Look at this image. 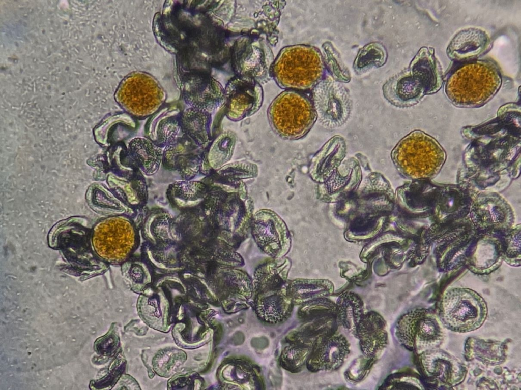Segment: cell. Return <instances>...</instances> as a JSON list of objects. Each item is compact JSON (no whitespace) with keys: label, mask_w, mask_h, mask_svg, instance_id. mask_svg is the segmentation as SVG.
<instances>
[{"label":"cell","mask_w":521,"mask_h":390,"mask_svg":"<svg viewBox=\"0 0 521 390\" xmlns=\"http://www.w3.org/2000/svg\"><path fill=\"white\" fill-rule=\"evenodd\" d=\"M267 115L273 131L288 140L305 136L317 120L311 98L303 91L293 90H285L275 98Z\"/></svg>","instance_id":"obj_5"},{"label":"cell","mask_w":521,"mask_h":390,"mask_svg":"<svg viewBox=\"0 0 521 390\" xmlns=\"http://www.w3.org/2000/svg\"><path fill=\"white\" fill-rule=\"evenodd\" d=\"M325 70L323 56L314 46L298 44L283 47L274 59L271 77L285 90L312 89L322 79Z\"/></svg>","instance_id":"obj_1"},{"label":"cell","mask_w":521,"mask_h":390,"mask_svg":"<svg viewBox=\"0 0 521 390\" xmlns=\"http://www.w3.org/2000/svg\"><path fill=\"white\" fill-rule=\"evenodd\" d=\"M336 307L339 323L356 336L357 326L364 315L361 299L354 294L343 295L338 300Z\"/></svg>","instance_id":"obj_24"},{"label":"cell","mask_w":521,"mask_h":390,"mask_svg":"<svg viewBox=\"0 0 521 390\" xmlns=\"http://www.w3.org/2000/svg\"><path fill=\"white\" fill-rule=\"evenodd\" d=\"M362 172L359 162L351 158L340 164L323 185L329 193L353 188L361 181Z\"/></svg>","instance_id":"obj_23"},{"label":"cell","mask_w":521,"mask_h":390,"mask_svg":"<svg viewBox=\"0 0 521 390\" xmlns=\"http://www.w3.org/2000/svg\"><path fill=\"white\" fill-rule=\"evenodd\" d=\"M164 151L149 138L136 137L128 145V153L137 166L147 175L158 170L163 160Z\"/></svg>","instance_id":"obj_21"},{"label":"cell","mask_w":521,"mask_h":390,"mask_svg":"<svg viewBox=\"0 0 521 390\" xmlns=\"http://www.w3.org/2000/svg\"><path fill=\"white\" fill-rule=\"evenodd\" d=\"M501 83L500 73L492 62L477 60L464 64L448 76L445 93L452 103L460 107H477L488 102Z\"/></svg>","instance_id":"obj_2"},{"label":"cell","mask_w":521,"mask_h":390,"mask_svg":"<svg viewBox=\"0 0 521 390\" xmlns=\"http://www.w3.org/2000/svg\"><path fill=\"white\" fill-rule=\"evenodd\" d=\"M346 154V145L343 138H331L312 158L309 174L316 182L324 183L339 167Z\"/></svg>","instance_id":"obj_15"},{"label":"cell","mask_w":521,"mask_h":390,"mask_svg":"<svg viewBox=\"0 0 521 390\" xmlns=\"http://www.w3.org/2000/svg\"><path fill=\"white\" fill-rule=\"evenodd\" d=\"M490 45L487 35L477 28H468L458 32L447 48L449 57L455 60L475 57L485 52Z\"/></svg>","instance_id":"obj_17"},{"label":"cell","mask_w":521,"mask_h":390,"mask_svg":"<svg viewBox=\"0 0 521 390\" xmlns=\"http://www.w3.org/2000/svg\"><path fill=\"white\" fill-rule=\"evenodd\" d=\"M236 139L230 132L221 134L213 142L207 156L210 168L218 170L228 161L233 155Z\"/></svg>","instance_id":"obj_25"},{"label":"cell","mask_w":521,"mask_h":390,"mask_svg":"<svg viewBox=\"0 0 521 390\" xmlns=\"http://www.w3.org/2000/svg\"><path fill=\"white\" fill-rule=\"evenodd\" d=\"M392 160L398 172L412 179H425L437 175L446 153L433 137L415 130L401 139L392 149Z\"/></svg>","instance_id":"obj_3"},{"label":"cell","mask_w":521,"mask_h":390,"mask_svg":"<svg viewBox=\"0 0 521 390\" xmlns=\"http://www.w3.org/2000/svg\"><path fill=\"white\" fill-rule=\"evenodd\" d=\"M395 333L403 346L418 354L438 348L444 337L439 319L430 310L423 307L412 309L401 316L397 322Z\"/></svg>","instance_id":"obj_8"},{"label":"cell","mask_w":521,"mask_h":390,"mask_svg":"<svg viewBox=\"0 0 521 390\" xmlns=\"http://www.w3.org/2000/svg\"><path fill=\"white\" fill-rule=\"evenodd\" d=\"M419 355L421 369L427 377L449 386L457 385L464 380L467 369L451 354L437 348Z\"/></svg>","instance_id":"obj_12"},{"label":"cell","mask_w":521,"mask_h":390,"mask_svg":"<svg viewBox=\"0 0 521 390\" xmlns=\"http://www.w3.org/2000/svg\"><path fill=\"white\" fill-rule=\"evenodd\" d=\"M176 110H163L149 121L146 129L149 139L159 146H167L178 139L181 131L180 117Z\"/></svg>","instance_id":"obj_20"},{"label":"cell","mask_w":521,"mask_h":390,"mask_svg":"<svg viewBox=\"0 0 521 390\" xmlns=\"http://www.w3.org/2000/svg\"><path fill=\"white\" fill-rule=\"evenodd\" d=\"M312 94L317 119L324 127L336 128L346 121L351 113L352 101L344 86L327 78L312 89Z\"/></svg>","instance_id":"obj_9"},{"label":"cell","mask_w":521,"mask_h":390,"mask_svg":"<svg viewBox=\"0 0 521 390\" xmlns=\"http://www.w3.org/2000/svg\"><path fill=\"white\" fill-rule=\"evenodd\" d=\"M225 90V114L233 121H239L256 112L263 100V91L253 79L236 76Z\"/></svg>","instance_id":"obj_11"},{"label":"cell","mask_w":521,"mask_h":390,"mask_svg":"<svg viewBox=\"0 0 521 390\" xmlns=\"http://www.w3.org/2000/svg\"><path fill=\"white\" fill-rule=\"evenodd\" d=\"M375 361V360L370 359L365 357L360 358L355 363V364L348 369L346 375V378L349 381L356 382L363 378L369 369L371 365Z\"/></svg>","instance_id":"obj_28"},{"label":"cell","mask_w":521,"mask_h":390,"mask_svg":"<svg viewBox=\"0 0 521 390\" xmlns=\"http://www.w3.org/2000/svg\"><path fill=\"white\" fill-rule=\"evenodd\" d=\"M121 107L132 116L143 118L154 114L165 100V93L152 75L143 72L128 75L115 93Z\"/></svg>","instance_id":"obj_7"},{"label":"cell","mask_w":521,"mask_h":390,"mask_svg":"<svg viewBox=\"0 0 521 390\" xmlns=\"http://www.w3.org/2000/svg\"><path fill=\"white\" fill-rule=\"evenodd\" d=\"M270 47L263 40L243 36L235 42L231 50V64L236 76L265 82L271 77L274 61Z\"/></svg>","instance_id":"obj_10"},{"label":"cell","mask_w":521,"mask_h":390,"mask_svg":"<svg viewBox=\"0 0 521 390\" xmlns=\"http://www.w3.org/2000/svg\"><path fill=\"white\" fill-rule=\"evenodd\" d=\"M209 114L193 108L185 111L180 116L182 131L202 149L207 147L211 141Z\"/></svg>","instance_id":"obj_22"},{"label":"cell","mask_w":521,"mask_h":390,"mask_svg":"<svg viewBox=\"0 0 521 390\" xmlns=\"http://www.w3.org/2000/svg\"><path fill=\"white\" fill-rule=\"evenodd\" d=\"M356 336L359 340L365 357L375 360L385 348L388 341L384 319L375 312L364 314L357 326Z\"/></svg>","instance_id":"obj_14"},{"label":"cell","mask_w":521,"mask_h":390,"mask_svg":"<svg viewBox=\"0 0 521 390\" xmlns=\"http://www.w3.org/2000/svg\"><path fill=\"white\" fill-rule=\"evenodd\" d=\"M316 349L318 369L332 371L338 369L349 353V345L341 335L333 333L322 337Z\"/></svg>","instance_id":"obj_18"},{"label":"cell","mask_w":521,"mask_h":390,"mask_svg":"<svg viewBox=\"0 0 521 390\" xmlns=\"http://www.w3.org/2000/svg\"><path fill=\"white\" fill-rule=\"evenodd\" d=\"M324 45L328 49H326L323 46L325 51L327 52L325 61L329 67L333 78L338 82H348L350 77L349 73L339 57V54L331 44L326 43Z\"/></svg>","instance_id":"obj_26"},{"label":"cell","mask_w":521,"mask_h":390,"mask_svg":"<svg viewBox=\"0 0 521 390\" xmlns=\"http://www.w3.org/2000/svg\"><path fill=\"white\" fill-rule=\"evenodd\" d=\"M118 219L103 220L93 230L92 241L95 251L99 256L110 262L120 261L124 256L123 248L126 250V240H123L126 238V236H123L126 232L122 231Z\"/></svg>","instance_id":"obj_13"},{"label":"cell","mask_w":521,"mask_h":390,"mask_svg":"<svg viewBox=\"0 0 521 390\" xmlns=\"http://www.w3.org/2000/svg\"><path fill=\"white\" fill-rule=\"evenodd\" d=\"M217 171L218 175L228 176L236 175V177L242 178L254 177L258 173L257 166L246 161L234 162L223 166Z\"/></svg>","instance_id":"obj_27"},{"label":"cell","mask_w":521,"mask_h":390,"mask_svg":"<svg viewBox=\"0 0 521 390\" xmlns=\"http://www.w3.org/2000/svg\"><path fill=\"white\" fill-rule=\"evenodd\" d=\"M464 351L467 361L476 359L485 364L495 366L505 361L507 346L500 341L470 337L466 341Z\"/></svg>","instance_id":"obj_19"},{"label":"cell","mask_w":521,"mask_h":390,"mask_svg":"<svg viewBox=\"0 0 521 390\" xmlns=\"http://www.w3.org/2000/svg\"><path fill=\"white\" fill-rule=\"evenodd\" d=\"M201 158L193 151L189 141L180 138L166 147L162 161L168 169L176 170L183 177L187 178L197 173L201 166Z\"/></svg>","instance_id":"obj_16"},{"label":"cell","mask_w":521,"mask_h":390,"mask_svg":"<svg viewBox=\"0 0 521 390\" xmlns=\"http://www.w3.org/2000/svg\"><path fill=\"white\" fill-rule=\"evenodd\" d=\"M488 314L487 304L476 292L455 288L443 295L439 307V319L446 329L467 333L479 328Z\"/></svg>","instance_id":"obj_6"},{"label":"cell","mask_w":521,"mask_h":390,"mask_svg":"<svg viewBox=\"0 0 521 390\" xmlns=\"http://www.w3.org/2000/svg\"><path fill=\"white\" fill-rule=\"evenodd\" d=\"M441 85L440 71L430 52L422 49L409 70L391 79L383 87L385 98L392 105L406 107L415 104L424 94Z\"/></svg>","instance_id":"obj_4"}]
</instances>
